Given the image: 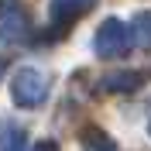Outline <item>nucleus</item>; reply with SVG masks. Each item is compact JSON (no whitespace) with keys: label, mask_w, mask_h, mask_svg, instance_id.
<instances>
[{"label":"nucleus","mask_w":151,"mask_h":151,"mask_svg":"<svg viewBox=\"0 0 151 151\" xmlns=\"http://www.w3.org/2000/svg\"><path fill=\"white\" fill-rule=\"evenodd\" d=\"M35 151H58V144H55V141H41Z\"/></svg>","instance_id":"1a4fd4ad"},{"label":"nucleus","mask_w":151,"mask_h":151,"mask_svg":"<svg viewBox=\"0 0 151 151\" xmlns=\"http://www.w3.org/2000/svg\"><path fill=\"white\" fill-rule=\"evenodd\" d=\"M0 151H28V134L21 127H4L0 131Z\"/></svg>","instance_id":"423d86ee"},{"label":"nucleus","mask_w":151,"mask_h":151,"mask_svg":"<svg viewBox=\"0 0 151 151\" xmlns=\"http://www.w3.org/2000/svg\"><path fill=\"white\" fill-rule=\"evenodd\" d=\"M0 72H4V58H0Z\"/></svg>","instance_id":"9d476101"},{"label":"nucleus","mask_w":151,"mask_h":151,"mask_svg":"<svg viewBox=\"0 0 151 151\" xmlns=\"http://www.w3.org/2000/svg\"><path fill=\"white\" fill-rule=\"evenodd\" d=\"M31 38V14L21 0H0V41L24 45Z\"/></svg>","instance_id":"7ed1b4c3"},{"label":"nucleus","mask_w":151,"mask_h":151,"mask_svg":"<svg viewBox=\"0 0 151 151\" xmlns=\"http://www.w3.org/2000/svg\"><path fill=\"white\" fill-rule=\"evenodd\" d=\"M141 83H144V72H110V76H103V89H110V93H131Z\"/></svg>","instance_id":"39448f33"},{"label":"nucleus","mask_w":151,"mask_h":151,"mask_svg":"<svg viewBox=\"0 0 151 151\" xmlns=\"http://www.w3.org/2000/svg\"><path fill=\"white\" fill-rule=\"evenodd\" d=\"M134 35L141 38L144 48H151V10H141V14L134 17Z\"/></svg>","instance_id":"6e6552de"},{"label":"nucleus","mask_w":151,"mask_h":151,"mask_svg":"<svg viewBox=\"0 0 151 151\" xmlns=\"http://www.w3.org/2000/svg\"><path fill=\"white\" fill-rule=\"evenodd\" d=\"M83 151H117V144H113L103 131H86V137H83Z\"/></svg>","instance_id":"0eeeda50"},{"label":"nucleus","mask_w":151,"mask_h":151,"mask_svg":"<svg viewBox=\"0 0 151 151\" xmlns=\"http://www.w3.org/2000/svg\"><path fill=\"white\" fill-rule=\"evenodd\" d=\"M134 45V28L124 24L120 17H106L100 28H96V38H93V52L100 58H120L127 55Z\"/></svg>","instance_id":"f257e3e1"},{"label":"nucleus","mask_w":151,"mask_h":151,"mask_svg":"<svg viewBox=\"0 0 151 151\" xmlns=\"http://www.w3.org/2000/svg\"><path fill=\"white\" fill-rule=\"evenodd\" d=\"M10 100L17 106H41L48 100V76L35 65H21L10 79Z\"/></svg>","instance_id":"f03ea898"},{"label":"nucleus","mask_w":151,"mask_h":151,"mask_svg":"<svg viewBox=\"0 0 151 151\" xmlns=\"http://www.w3.org/2000/svg\"><path fill=\"white\" fill-rule=\"evenodd\" d=\"M96 0H52V24L62 28V24H72L86 14V10H93Z\"/></svg>","instance_id":"20e7f679"}]
</instances>
